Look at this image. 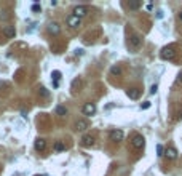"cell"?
<instances>
[{"label": "cell", "mask_w": 182, "mask_h": 176, "mask_svg": "<svg viewBox=\"0 0 182 176\" xmlns=\"http://www.w3.org/2000/svg\"><path fill=\"white\" fill-rule=\"evenodd\" d=\"M131 146H133V149H136V151H141L144 149V146H145V139L142 135H134L131 139Z\"/></svg>", "instance_id": "cell-1"}, {"label": "cell", "mask_w": 182, "mask_h": 176, "mask_svg": "<svg viewBox=\"0 0 182 176\" xmlns=\"http://www.w3.org/2000/svg\"><path fill=\"white\" fill-rule=\"evenodd\" d=\"M160 56H162V59L165 61H171L174 59V56H176V50H174V47H165L162 51H160Z\"/></svg>", "instance_id": "cell-2"}, {"label": "cell", "mask_w": 182, "mask_h": 176, "mask_svg": "<svg viewBox=\"0 0 182 176\" xmlns=\"http://www.w3.org/2000/svg\"><path fill=\"white\" fill-rule=\"evenodd\" d=\"M141 45H142V39L139 37V35H131L129 37V40H128V47L131 48V50H134V51H137L139 48H141Z\"/></svg>", "instance_id": "cell-3"}, {"label": "cell", "mask_w": 182, "mask_h": 176, "mask_svg": "<svg viewBox=\"0 0 182 176\" xmlns=\"http://www.w3.org/2000/svg\"><path fill=\"white\" fill-rule=\"evenodd\" d=\"M67 24H69V27H72V29H77V27L82 26V19L74 16V15H71V16L67 18Z\"/></svg>", "instance_id": "cell-4"}, {"label": "cell", "mask_w": 182, "mask_h": 176, "mask_svg": "<svg viewBox=\"0 0 182 176\" xmlns=\"http://www.w3.org/2000/svg\"><path fill=\"white\" fill-rule=\"evenodd\" d=\"M88 126H89V122L86 120V118H80V120L75 122V130L77 131H83V130H86Z\"/></svg>", "instance_id": "cell-5"}, {"label": "cell", "mask_w": 182, "mask_h": 176, "mask_svg": "<svg viewBox=\"0 0 182 176\" xmlns=\"http://www.w3.org/2000/svg\"><path fill=\"white\" fill-rule=\"evenodd\" d=\"M34 147H35V151L43 152V151L46 149V141H45L43 138H37L35 143H34Z\"/></svg>", "instance_id": "cell-6"}, {"label": "cell", "mask_w": 182, "mask_h": 176, "mask_svg": "<svg viewBox=\"0 0 182 176\" xmlns=\"http://www.w3.org/2000/svg\"><path fill=\"white\" fill-rule=\"evenodd\" d=\"M109 138H110V141H114V143H118V141L123 139V131L122 130H114V131H110Z\"/></svg>", "instance_id": "cell-7"}, {"label": "cell", "mask_w": 182, "mask_h": 176, "mask_svg": "<svg viewBox=\"0 0 182 176\" xmlns=\"http://www.w3.org/2000/svg\"><path fill=\"white\" fill-rule=\"evenodd\" d=\"M88 13V10H86V6H83V5H78V6H75L74 8V16H77V18H83Z\"/></svg>", "instance_id": "cell-8"}, {"label": "cell", "mask_w": 182, "mask_h": 176, "mask_svg": "<svg viewBox=\"0 0 182 176\" xmlns=\"http://www.w3.org/2000/svg\"><path fill=\"white\" fill-rule=\"evenodd\" d=\"M82 112H83V114H85V115H93L94 112H96V106H94L93 103H86L85 106H83Z\"/></svg>", "instance_id": "cell-9"}, {"label": "cell", "mask_w": 182, "mask_h": 176, "mask_svg": "<svg viewBox=\"0 0 182 176\" xmlns=\"http://www.w3.org/2000/svg\"><path fill=\"white\" fill-rule=\"evenodd\" d=\"M94 144V136L93 135H85L82 138V146L83 147H91Z\"/></svg>", "instance_id": "cell-10"}, {"label": "cell", "mask_w": 182, "mask_h": 176, "mask_svg": "<svg viewBox=\"0 0 182 176\" xmlns=\"http://www.w3.org/2000/svg\"><path fill=\"white\" fill-rule=\"evenodd\" d=\"M126 96L129 98V99H139V96H141V90L137 88H129L126 91Z\"/></svg>", "instance_id": "cell-11"}, {"label": "cell", "mask_w": 182, "mask_h": 176, "mask_svg": "<svg viewBox=\"0 0 182 176\" xmlns=\"http://www.w3.org/2000/svg\"><path fill=\"white\" fill-rule=\"evenodd\" d=\"M15 34H16L15 26H6L5 29H3V35H5L6 39H13V37H15Z\"/></svg>", "instance_id": "cell-12"}, {"label": "cell", "mask_w": 182, "mask_h": 176, "mask_svg": "<svg viewBox=\"0 0 182 176\" xmlns=\"http://www.w3.org/2000/svg\"><path fill=\"white\" fill-rule=\"evenodd\" d=\"M163 155H166L168 159H171V160H174L177 157V151L174 149V147H166V151H165Z\"/></svg>", "instance_id": "cell-13"}, {"label": "cell", "mask_w": 182, "mask_h": 176, "mask_svg": "<svg viewBox=\"0 0 182 176\" xmlns=\"http://www.w3.org/2000/svg\"><path fill=\"white\" fill-rule=\"evenodd\" d=\"M59 31H61V27H59V24H58V23H50V24H48V32H50V34L58 35V34H59Z\"/></svg>", "instance_id": "cell-14"}, {"label": "cell", "mask_w": 182, "mask_h": 176, "mask_svg": "<svg viewBox=\"0 0 182 176\" xmlns=\"http://www.w3.org/2000/svg\"><path fill=\"white\" fill-rule=\"evenodd\" d=\"M64 149H66V146L62 144L61 141H56V143H54V151L56 152H61V151H64Z\"/></svg>", "instance_id": "cell-15"}, {"label": "cell", "mask_w": 182, "mask_h": 176, "mask_svg": "<svg viewBox=\"0 0 182 176\" xmlns=\"http://www.w3.org/2000/svg\"><path fill=\"white\" fill-rule=\"evenodd\" d=\"M141 2H129L128 6H129V10H137V8H141Z\"/></svg>", "instance_id": "cell-16"}, {"label": "cell", "mask_w": 182, "mask_h": 176, "mask_svg": "<svg viewBox=\"0 0 182 176\" xmlns=\"http://www.w3.org/2000/svg\"><path fill=\"white\" fill-rule=\"evenodd\" d=\"M56 114H58V115H66L67 114V109L62 107V106H58V107H56Z\"/></svg>", "instance_id": "cell-17"}, {"label": "cell", "mask_w": 182, "mask_h": 176, "mask_svg": "<svg viewBox=\"0 0 182 176\" xmlns=\"http://www.w3.org/2000/svg\"><path fill=\"white\" fill-rule=\"evenodd\" d=\"M110 72L114 74V75H122V69H120V66H112Z\"/></svg>", "instance_id": "cell-18"}, {"label": "cell", "mask_w": 182, "mask_h": 176, "mask_svg": "<svg viewBox=\"0 0 182 176\" xmlns=\"http://www.w3.org/2000/svg\"><path fill=\"white\" fill-rule=\"evenodd\" d=\"M53 79H54V83H58V80L61 79V72H59V70H54V72H53Z\"/></svg>", "instance_id": "cell-19"}, {"label": "cell", "mask_w": 182, "mask_h": 176, "mask_svg": "<svg viewBox=\"0 0 182 176\" xmlns=\"http://www.w3.org/2000/svg\"><path fill=\"white\" fill-rule=\"evenodd\" d=\"M157 155H158V157H162V155H163V146H162V144H158V146H157Z\"/></svg>", "instance_id": "cell-20"}, {"label": "cell", "mask_w": 182, "mask_h": 176, "mask_svg": "<svg viewBox=\"0 0 182 176\" xmlns=\"http://www.w3.org/2000/svg\"><path fill=\"white\" fill-rule=\"evenodd\" d=\"M32 11H34V13L40 11V5H38V3H34V5H32Z\"/></svg>", "instance_id": "cell-21"}, {"label": "cell", "mask_w": 182, "mask_h": 176, "mask_svg": "<svg viewBox=\"0 0 182 176\" xmlns=\"http://www.w3.org/2000/svg\"><path fill=\"white\" fill-rule=\"evenodd\" d=\"M149 107H150V103H145V104L141 106V109H149Z\"/></svg>", "instance_id": "cell-22"}, {"label": "cell", "mask_w": 182, "mask_h": 176, "mask_svg": "<svg viewBox=\"0 0 182 176\" xmlns=\"http://www.w3.org/2000/svg\"><path fill=\"white\" fill-rule=\"evenodd\" d=\"M157 88H158V87H157V85H153V87H152V88H150V93H152V95H153V93H155V91H157Z\"/></svg>", "instance_id": "cell-23"}, {"label": "cell", "mask_w": 182, "mask_h": 176, "mask_svg": "<svg viewBox=\"0 0 182 176\" xmlns=\"http://www.w3.org/2000/svg\"><path fill=\"white\" fill-rule=\"evenodd\" d=\"M40 90H42V95H43V96H48V91L45 88H40Z\"/></svg>", "instance_id": "cell-24"}, {"label": "cell", "mask_w": 182, "mask_h": 176, "mask_svg": "<svg viewBox=\"0 0 182 176\" xmlns=\"http://www.w3.org/2000/svg\"><path fill=\"white\" fill-rule=\"evenodd\" d=\"M179 19L182 21V13H179Z\"/></svg>", "instance_id": "cell-25"}]
</instances>
